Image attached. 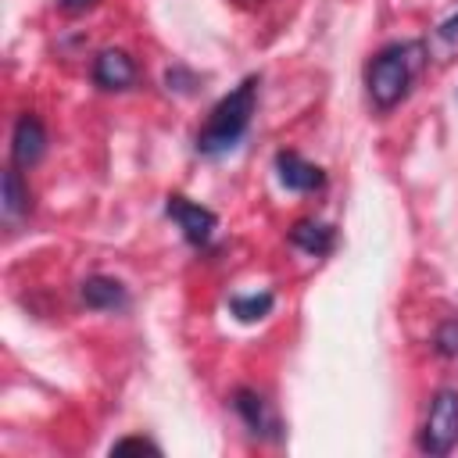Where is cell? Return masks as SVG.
<instances>
[{
    "instance_id": "14",
    "label": "cell",
    "mask_w": 458,
    "mask_h": 458,
    "mask_svg": "<svg viewBox=\"0 0 458 458\" xmlns=\"http://www.w3.org/2000/svg\"><path fill=\"white\" fill-rule=\"evenodd\" d=\"M122 451H147V454H161V447L147 437H122L111 444V454H122Z\"/></svg>"
},
{
    "instance_id": "6",
    "label": "cell",
    "mask_w": 458,
    "mask_h": 458,
    "mask_svg": "<svg viewBox=\"0 0 458 458\" xmlns=\"http://www.w3.org/2000/svg\"><path fill=\"white\" fill-rule=\"evenodd\" d=\"M276 175L286 190H297V193H311L326 182V172L311 161H304L297 150H279L276 154Z\"/></svg>"
},
{
    "instance_id": "12",
    "label": "cell",
    "mask_w": 458,
    "mask_h": 458,
    "mask_svg": "<svg viewBox=\"0 0 458 458\" xmlns=\"http://www.w3.org/2000/svg\"><path fill=\"white\" fill-rule=\"evenodd\" d=\"M229 311L240 318V322H258V318H265L268 311H272V293H236V297H229Z\"/></svg>"
},
{
    "instance_id": "11",
    "label": "cell",
    "mask_w": 458,
    "mask_h": 458,
    "mask_svg": "<svg viewBox=\"0 0 458 458\" xmlns=\"http://www.w3.org/2000/svg\"><path fill=\"white\" fill-rule=\"evenodd\" d=\"M0 208H4V218L14 222L21 218L29 208H32V197H29V186L21 182L18 168H7L4 172V197H0Z\"/></svg>"
},
{
    "instance_id": "1",
    "label": "cell",
    "mask_w": 458,
    "mask_h": 458,
    "mask_svg": "<svg viewBox=\"0 0 458 458\" xmlns=\"http://www.w3.org/2000/svg\"><path fill=\"white\" fill-rule=\"evenodd\" d=\"M254 104H258V79L250 75V79H243L233 93H225V97L211 107L204 129L197 132V150L208 154V157H218V154L233 150V147L243 140L247 125H250Z\"/></svg>"
},
{
    "instance_id": "2",
    "label": "cell",
    "mask_w": 458,
    "mask_h": 458,
    "mask_svg": "<svg viewBox=\"0 0 458 458\" xmlns=\"http://www.w3.org/2000/svg\"><path fill=\"white\" fill-rule=\"evenodd\" d=\"M419 61H422L419 43H390L369 61L365 86H369V97L379 111H390L408 97V86L419 72Z\"/></svg>"
},
{
    "instance_id": "15",
    "label": "cell",
    "mask_w": 458,
    "mask_h": 458,
    "mask_svg": "<svg viewBox=\"0 0 458 458\" xmlns=\"http://www.w3.org/2000/svg\"><path fill=\"white\" fill-rule=\"evenodd\" d=\"M440 39H444V43H451V47H458V11H454L451 18H444V21H440Z\"/></svg>"
},
{
    "instance_id": "5",
    "label": "cell",
    "mask_w": 458,
    "mask_h": 458,
    "mask_svg": "<svg viewBox=\"0 0 458 458\" xmlns=\"http://www.w3.org/2000/svg\"><path fill=\"white\" fill-rule=\"evenodd\" d=\"M233 408H236V415L247 422V429H250L254 437H268V440H279V437H283L276 411L268 408V401H265L258 390L240 386V390L233 394Z\"/></svg>"
},
{
    "instance_id": "7",
    "label": "cell",
    "mask_w": 458,
    "mask_h": 458,
    "mask_svg": "<svg viewBox=\"0 0 458 458\" xmlns=\"http://www.w3.org/2000/svg\"><path fill=\"white\" fill-rule=\"evenodd\" d=\"M47 150V129L36 114H21L11 136V157L18 168H32Z\"/></svg>"
},
{
    "instance_id": "16",
    "label": "cell",
    "mask_w": 458,
    "mask_h": 458,
    "mask_svg": "<svg viewBox=\"0 0 458 458\" xmlns=\"http://www.w3.org/2000/svg\"><path fill=\"white\" fill-rule=\"evenodd\" d=\"M97 0H57V7L61 11H72V14H79V11H86V7H93Z\"/></svg>"
},
{
    "instance_id": "4",
    "label": "cell",
    "mask_w": 458,
    "mask_h": 458,
    "mask_svg": "<svg viewBox=\"0 0 458 458\" xmlns=\"http://www.w3.org/2000/svg\"><path fill=\"white\" fill-rule=\"evenodd\" d=\"M165 211H168V218H175V225L182 229V236H186L193 247H204V243L211 240L215 225H218L215 211H208L204 204H193V200H186V197H179V193L168 197Z\"/></svg>"
},
{
    "instance_id": "3",
    "label": "cell",
    "mask_w": 458,
    "mask_h": 458,
    "mask_svg": "<svg viewBox=\"0 0 458 458\" xmlns=\"http://www.w3.org/2000/svg\"><path fill=\"white\" fill-rule=\"evenodd\" d=\"M458 444V390H437L426 426L419 433V447L426 454H447Z\"/></svg>"
},
{
    "instance_id": "8",
    "label": "cell",
    "mask_w": 458,
    "mask_h": 458,
    "mask_svg": "<svg viewBox=\"0 0 458 458\" xmlns=\"http://www.w3.org/2000/svg\"><path fill=\"white\" fill-rule=\"evenodd\" d=\"M93 82L100 89H129L136 82V64L125 50H100L93 61Z\"/></svg>"
},
{
    "instance_id": "13",
    "label": "cell",
    "mask_w": 458,
    "mask_h": 458,
    "mask_svg": "<svg viewBox=\"0 0 458 458\" xmlns=\"http://www.w3.org/2000/svg\"><path fill=\"white\" fill-rule=\"evenodd\" d=\"M433 347H437V354L440 358H458V318H447V322H440V329H437V336H433Z\"/></svg>"
},
{
    "instance_id": "9",
    "label": "cell",
    "mask_w": 458,
    "mask_h": 458,
    "mask_svg": "<svg viewBox=\"0 0 458 458\" xmlns=\"http://www.w3.org/2000/svg\"><path fill=\"white\" fill-rule=\"evenodd\" d=\"M79 293H82L86 308H93V311H122L129 304L125 286L118 279H111V276H89L79 286Z\"/></svg>"
},
{
    "instance_id": "10",
    "label": "cell",
    "mask_w": 458,
    "mask_h": 458,
    "mask_svg": "<svg viewBox=\"0 0 458 458\" xmlns=\"http://www.w3.org/2000/svg\"><path fill=\"white\" fill-rule=\"evenodd\" d=\"M290 243L301 247V250H308V254H315V258H322V254L333 250L336 233H333V225H322V222L304 218V222H297V225L290 229Z\"/></svg>"
}]
</instances>
